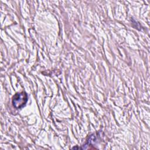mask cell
Segmentation results:
<instances>
[{"mask_svg":"<svg viewBox=\"0 0 150 150\" xmlns=\"http://www.w3.org/2000/svg\"><path fill=\"white\" fill-rule=\"evenodd\" d=\"M28 101V96L25 92L15 94L12 98V104L16 108H20L25 105Z\"/></svg>","mask_w":150,"mask_h":150,"instance_id":"obj_1","label":"cell"}]
</instances>
